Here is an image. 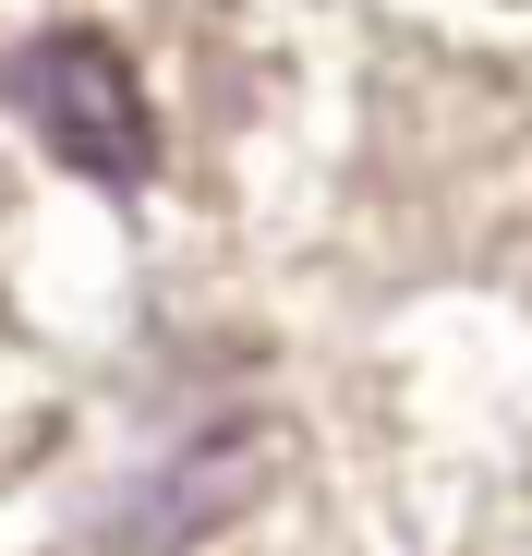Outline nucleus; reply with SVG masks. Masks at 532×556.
I'll return each mask as SVG.
<instances>
[{"label": "nucleus", "mask_w": 532, "mask_h": 556, "mask_svg": "<svg viewBox=\"0 0 532 556\" xmlns=\"http://www.w3.org/2000/svg\"><path fill=\"white\" fill-rule=\"evenodd\" d=\"M13 110L37 122V146L61 169H85L98 194H134V181L157 169V110H145V85L134 61L98 37V25H49L37 49H13Z\"/></svg>", "instance_id": "1"}, {"label": "nucleus", "mask_w": 532, "mask_h": 556, "mask_svg": "<svg viewBox=\"0 0 532 556\" xmlns=\"http://www.w3.org/2000/svg\"><path fill=\"white\" fill-rule=\"evenodd\" d=\"M266 472H279V424H218V435H194V447H182V459H169V472L122 508V544H145V556L194 544V532L242 520Z\"/></svg>", "instance_id": "2"}]
</instances>
